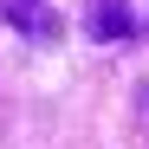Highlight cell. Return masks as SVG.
<instances>
[{"label": "cell", "mask_w": 149, "mask_h": 149, "mask_svg": "<svg viewBox=\"0 0 149 149\" xmlns=\"http://www.w3.org/2000/svg\"><path fill=\"white\" fill-rule=\"evenodd\" d=\"M84 33H91V39H104V45H123V39L136 33L130 0H91V7H84Z\"/></svg>", "instance_id": "6da1fadb"}, {"label": "cell", "mask_w": 149, "mask_h": 149, "mask_svg": "<svg viewBox=\"0 0 149 149\" xmlns=\"http://www.w3.org/2000/svg\"><path fill=\"white\" fill-rule=\"evenodd\" d=\"M0 19L13 33H26V39H58V13L45 0H0Z\"/></svg>", "instance_id": "7a4b0ae2"}]
</instances>
